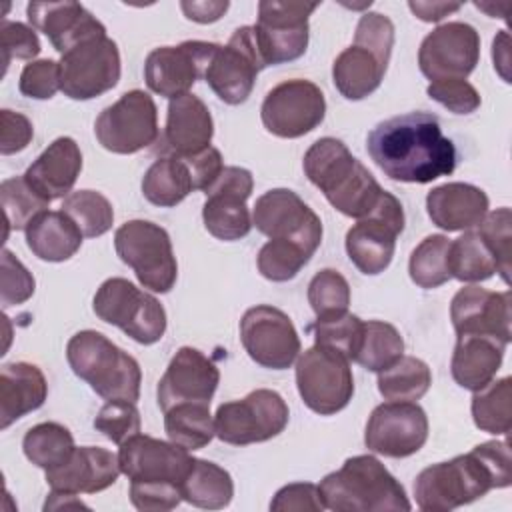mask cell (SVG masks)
Here are the masks:
<instances>
[{
    "label": "cell",
    "mask_w": 512,
    "mask_h": 512,
    "mask_svg": "<svg viewBox=\"0 0 512 512\" xmlns=\"http://www.w3.org/2000/svg\"><path fill=\"white\" fill-rule=\"evenodd\" d=\"M374 164L396 182L428 184L456 168V148L428 112H408L378 122L366 138Z\"/></svg>",
    "instance_id": "cell-1"
},
{
    "label": "cell",
    "mask_w": 512,
    "mask_h": 512,
    "mask_svg": "<svg viewBox=\"0 0 512 512\" xmlns=\"http://www.w3.org/2000/svg\"><path fill=\"white\" fill-rule=\"evenodd\" d=\"M510 484V444L508 440H488L466 454L424 468L414 480V496L420 510L448 512Z\"/></svg>",
    "instance_id": "cell-2"
},
{
    "label": "cell",
    "mask_w": 512,
    "mask_h": 512,
    "mask_svg": "<svg viewBox=\"0 0 512 512\" xmlns=\"http://www.w3.org/2000/svg\"><path fill=\"white\" fill-rule=\"evenodd\" d=\"M302 168L338 212L356 220L366 218L386 192L346 144L332 136L316 140L306 150Z\"/></svg>",
    "instance_id": "cell-3"
},
{
    "label": "cell",
    "mask_w": 512,
    "mask_h": 512,
    "mask_svg": "<svg viewBox=\"0 0 512 512\" xmlns=\"http://www.w3.org/2000/svg\"><path fill=\"white\" fill-rule=\"evenodd\" d=\"M324 508L334 512H408L412 508L404 486L370 456L360 454L326 474L320 484Z\"/></svg>",
    "instance_id": "cell-4"
},
{
    "label": "cell",
    "mask_w": 512,
    "mask_h": 512,
    "mask_svg": "<svg viewBox=\"0 0 512 512\" xmlns=\"http://www.w3.org/2000/svg\"><path fill=\"white\" fill-rule=\"evenodd\" d=\"M72 372L104 400L138 402L142 370L136 358L118 348L102 332L80 330L66 344Z\"/></svg>",
    "instance_id": "cell-5"
},
{
    "label": "cell",
    "mask_w": 512,
    "mask_h": 512,
    "mask_svg": "<svg viewBox=\"0 0 512 512\" xmlns=\"http://www.w3.org/2000/svg\"><path fill=\"white\" fill-rule=\"evenodd\" d=\"M394 46V24L380 12L360 16L354 42L332 64V82L346 100L370 96L384 80Z\"/></svg>",
    "instance_id": "cell-6"
},
{
    "label": "cell",
    "mask_w": 512,
    "mask_h": 512,
    "mask_svg": "<svg viewBox=\"0 0 512 512\" xmlns=\"http://www.w3.org/2000/svg\"><path fill=\"white\" fill-rule=\"evenodd\" d=\"M114 248L120 260L130 266L138 282L158 294L174 288L178 262L170 234L150 220H128L114 234Z\"/></svg>",
    "instance_id": "cell-7"
},
{
    "label": "cell",
    "mask_w": 512,
    "mask_h": 512,
    "mask_svg": "<svg viewBox=\"0 0 512 512\" xmlns=\"http://www.w3.org/2000/svg\"><path fill=\"white\" fill-rule=\"evenodd\" d=\"M94 314L118 326L138 344H154L166 332V310L148 292L136 288L126 278H108L100 284L92 300Z\"/></svg>",
    "instance_id": "cell-8"
},
{
    "label": "cell",
    "mask_w": 512,
    "mask_h": 512,
    "mask_svg": "<svg viewBox=\"0 0 512 512\" xmlns=\"http://www.w3.org/2000/svg\"><path fill=\"white\" fill-rule=\"evenodd\" d=\"M296 386L312 412L336 414L348 406L354 394L350 360L336 350L314 344L296 358Z\"/></svg>",
    "instance_id": "cell-9"
},
{
    "label": "cell",
    "mask_w": 512,
    "mask_h": 512,
    "mask_svg": "<svg viewBox=\"0 0 512 512\" xmlns=\"http://www.w3.org/2000/svg\"><path fill=\"white\" fill-rule=\"evenodd\" d=\"M288 404L276 390L258 388L242 400L224 402L214 414L216 436L232 446L266 442L288 424Z\"/></svg>",
    "instance_id": "cell-10"
},
{
    "label": "cell",
    "mask_w": 512,
    "mask_h": 512,
    "mask_svg": "<svg viewBox=\"0 0 512 512\" xmlns=\"http://www.w3.org/2000/svg\"><path fill=\"white\" fill-rule=\"evenodd\" d=\"M94 134L102 148L114 154H136L158 140V108L144 90L124 92L106 106L96 122Z\"/></svg>",
    "instance_id": "cell-11"
},
{
    "label": "cell",
    "mask_w": 512,
    "mask_h": 512,
    "mask_svg": "<svg viewBox=\"0 0 512 512\" xmlns=\"http://www.w3.org/2000/svg\"><path fill=\"white\" fill-rule=\"evenodd\" d=\"M60 90L72 100H92L120 80V50L106 34L88 38L58 60Z\"/></svg>",
    "instance_id": "cell-12"
},
{
    "label": "cell",
    "mask_w": 512,
    "mask_h": 512,
    "mask_svg": "<svg viewBox=\"0 0 512 512\" xmlns=\"http://www.w3.org/2000/svg\"><path fill=\"white\" fill-rule=\"evenodd\" d=\"M262 68H266V62L254 26H240L226 46H216L204 70V80L222 102L236 106L248 100Z\"/></svg>",
    "instance_id": "cell-13"
},
{
    "label": "cell",
    "mask_w": 512,
    "mask_h": 512,
    "mask_svg": "<svg viewBox=\"0 0 512 512\" xmlns=\"http://www.w3.org/2000/svg\"><path fill=\"white\" fill-rule=\"evenodd\" d=\"M404 222L400 200L386 190L378 206L346 232V252L352 264L368 276L384 272L392 262Z\"/></svg>",
    "instance_id": "cell-14"
},
{
    "label": "cell",
    "mask_w": 512,
    "mask_h": 512,
    "mask_svg": "<svg viewBox=\"0 0 512 512\" xmlns=\"http://www.w3.org/2000/svg\"><path fill=\"white\" fill-rule=\"evenodd\" d=\"M318 2H258L256 40L266 66L284 64L300 58L308 48V18Z\"/></svg>",
    "instance_id": "cell-15"
},
{
    "label": "cell",
    "mask_w": 512,
    "mask_h": 512,
    "mask_svg": "<svg viewBox=\"0 0 512 512\" xmlns=\"http://www.w3.org/2000/svg\"><path fill=\"white\" fill-rule=\"evenodd\" d=\"M324 116L326 100L322 90L304 78L276 84L260 108L264 128L278 138H300L318 128Z\"/></svg>",
    "instance_id": "cell-16"
},
{
    "label": "cell",
    "mask_w": 512,
    "mask_h": 512,
    "mask_svg": "<svg viewBox=\"0 0 512 512\" xmlns=\"http://www.w3.org/2000/svg\"><path fill=\"white\" fill-rule=\"evenodd\" d=\"M240 342L256 364L270 370L290 368L302 350L290 316L268 304H258L244 312Z\"/></svg>",
    "instance_id": "cell-17"
},
{
    "label": "cell",
    "mask_w": 512,
    "mask_h": 512,
    "mask_svg": "<svg viewBox=\"0 0 512 512\" xmlns=\"http://www.w3.org/2000/svg\"><path fill=\"white\" fill-rule=\"evenodd\" d=\"M252 226L270 240H290L310 256L322 242V222L318 214L288 188L264 192L252 210Z\"/></svg>",
    "instance_id": "cell-18"
},
{
    "label": "cell",
    "mask_w": 512,
    "mask_h": 512,
    "mask_svg": "<svg viewBox=\"0 0 512 512\" xmlns=\"http://www.w3.org/2000/svg\"><path fill=\"white\" fill-rule=\"evenodd\" d=\"M254 188L250 170L224 166L218 178L204 190L202 220L206 230L224 242L240 240L252 230V216L246 206Z\"/></svg>",
    "instance_id": "cell-19"
},
{
    "label": "cell",
    "mask_w": 512,
    "mask_h": 512,
    "mask_svg": "<svg viewBox=\"0 0 512 512\" xmlns=\"http://www.w3.org/2000/svg\"><path fill=\"white\" fill-rule=\"evenodd\" d=\"M480 60V36L466 22H446L420 44L418 66L430 82L466 80Z\"/></svg>",
    "instance_id": "cell-20"
},
{
    "label": "cell",
    "mask_w": 512,
    "mask_h": 512,
    "mask_svg": "<svg viewBox=\"0 0 512 512\" xmlns=\"http://www.w3.org/2000/svg\"><path fill=\"white\" fill-rule=\"evenodd\" d=\"M426 440L428 416L416 402L388 400L376 406L364 430L366 448L388 458L412 456Z\"/></svg>",
    "instance_id": "cell-21"
},
{
    "label": "cell",
    "mask_w": 512,
    "mask_h": 512,
    "mask_svg": "<svg viewBox=\"0 0 512 512\" xmlns=\"http://www.w3.org/2000/svg\"><path fill=\"white\" fill-rule=\"evenodd\" d=\"M218 44L202 40H186L178 46H158L144 62L146 86L164 96L178 98L188 94L194 82L202 76Z\"/></svg>",
    "instance_id": "cell-22"
},
{
    "label": "cell",
    "mask_w": 512,
    "mask_h": 512,
    "mask_svg": "<svg viewBox=\"0 0 512 512\" xmlns=\"http://www.w3.org/2000/svg\"><path fill=\"white\" fill-rule=\"evenodd\" d=\"M118 462L130 482H172L180 486L192 470L194 456L174 442L138 432L120 444Z\"/></svg>",
    "instance_id": "cell-23"
},
{
    "label": "cell",
    "mask_w": 512,
    "mask_h": 512,
    "mask_svg": "<svg viewBox=\"0 0 512 512\" xmlns=\"http://www.w3.org/2000/svg\"><path fill=\"white\" fill-rule=\"evenodd\" d=\"M450 320L456 336H490L510 344V292H492L474 284L464 286L450 302Z\"/></svg>",
    "instance_id": "cell-24"
},
{
    "label": "cell",
    "mask_w": 512,
    "mask_h": 512,
    "mask_svg": "<svg viewBox=\"0 0 512 512\" xmlns=\"http://www.w3.org/2000/svg\"><path fill=\"white\" fill-rule=\"evenodd\" d=\"M220 382V370L216 364L192 346H182L170 360L162 374L156 398L162 412L176 404L196 402L210 404Z\"/></svg>",
    "instance_id": "cell-25"
},
{
    "label": "cell",
    "mask_w": 512,
    "mask_h": 512,
    "mask_svg": "<svg viewBox=\"0 0 512 512\" xmlns=\"http://www.w3.org/2000/svg\"><path fill=\"white\" fill-rule=\"evenodd\" d=\"M26 16L60 56L88 38L106 34L104 24L78 2H30Z\"/></svg>",
    "instance_id": "cell-26"
},
{
    "label": "cell",
    "mask_w": 512,
    "mask_h": 512,
    "mask_svg": "<svg viewBox=\"0 0 512 512\" xmlns=\"http://www.w3.org/2000/svg\"><path fill=\"white\" fill-rule=\"evenodd\" d=\"M118 454L100 446H76L70 458L46 472V482L54 492L96 494L118 480Z\"/></svg>",
    "instance_id": "cell-27"
},
{
    "label": "cell",
    "mask_w": 512,
    "mask_h": 512,
    "mask_svg": "<svg viewBox=\"0 0 512 512\" xmlns=\"http://www.w3.org/2000/svg\"><path fill=\"white\" fill-rule=\"evenodd\" d=\"M214 122L208 106L192 92L172 98L166 114L160 152L164 156L188 158L210 146Z\"/></svg>",
    "instance_id": "cell-28"
},
{
    "label": "cell",
    "mask_w": 512,
    "mask_h": 512,
    "mask_svg": "<svg viewBox=\"0 0 512 512\" xmlns=\"http://www.w3.org/2000/svg\"><path fill=\"white\" fill-rule=\"evenodd\" d=\"M488 196L482 188L466 182H446L426 196V210L434 226L446 232L476 228L488 212Z\"/></svg>",
    "instance_id": "cell-29"
},
{
    "label": "cell",
    "mask_w": 512,
    "mask_h": 512,
    "mask_svg": "<svg viewBox=\"0 0 512 512\" xmlns=\"http://www.w3.org/2000/svg\"><path fill=\"white\" fill-rule=\"evenodd\" d=\"M82 170V152L74 138L60 136L28 166L24 178L48 202L66 198Z\"/></svg>",
    "instance_id": "cell-30"
},
{
    "label": "cell",
    "mask_w": 512,
    "mask_h": 512,
    "mask_svg": "<svg viewBox=\"0 0 512 512\" xmlns=\"http://www.w3.org/2000/svg\"><path fill=\"white\" fill-rule=\"evenodd\" d=\"M48 396L42 370L30 362H8L0 368V428L38 410Z\"/></svg>",
    "instance_id": "cell-31"
},
{
    "label": "cell",
    "mask_w": 512,
    "mask_h": 512,
    "mask_svg": "<svg viewBox=\"0 0 512 512\" xmlns=\"http://www.w3.org/2000/svg\"><path fill=\"white\" fill-rule=\"evenodd\" d=\"M506 346V342L490 336H458L450 360L454 382L472 392L484 388L496 378Z\"/></svg>",
    "instance_id": "cell-32"
},
{
    "label": "cell",
    "mask_w": 512,
    "mask_h": 512,
    "mask_svg": "<svg viewBox=\"0 0 512 512\" xmlns=\"http://www.w3.org/2000/svg\"><path fill=\"white\" fill-rule=\"evenodd\" d=\"M24 232L28 248L44 262L70 260L80 250L84 238L76 222L62 210L42 212Z\"/></svg>",
    "instance_id": "cell-33"
},
{
    "label": "cell",
    "mask_w": 512,
    "mask_h": 512,
    "mask_svg": "<svg viewBox=\"0 0 512 512\" xmlns=\"http://www.w3.org/2000/svg\"><path fill=\"white\" fill-rule=\"evenodd\" d=\"M182 500L204 510H222L232 502L234 482L228 470L222 466L194 458L192 470L180 484Z\"/></svg>",
    "instance_id": "cell-34"
},
{
    "label": "cell",
    "mask_w": 512,
    "mask_h": 512,
    "mask_svg": "<svg viewBox=\"0 0 512 512\" xmlns=\"http://www.w3.org/2000/svg\"><path fill=\"white\" fill-rule=\"evenodd\" d=\"M194 190L190 170L182 158L160 156L150 164L142 178L144 198L160 208L180 204Z\"/></svg>",
    "instance_id": "cell-35"
},
{
    "label": "cell",
    "mask_w": 512,
    "mask_h": 512,
    "mask_svg": "<svg viewBox=\"0 0 512 512\" xmlns=\"http://www.w3.org/2000/svg\"><path fill=\"white\" fill-rule=\"evenodd\" d=\"M164 430L170 442L190 450L204 448L216 436L210 404L184 402L164 412Z\"/></svg>",
    "instance_id": "cell-36"
},
{
    "label": "cell",
    "mask_w": 512,
    "mask_h": 512,
    "mask_svg": "<svg viewBox=\"0 0 512 512\" xmlns=\"http://www.w3.org/2000/svg\"><path fill=\"white\" fill-rule=\"evenodd\" d=\"M432 384L428 364L416 356H400L394 364L378 372V392L392 402H416Z\"/></svg>",
    "instance_id": "cell-37"
},
{
    "label": "cell",
    "mask_w": 512,
    "mask_h": 512,
    "mask_svg": "<svg viewBox=\"0 0 512 512\" xmlns=\"http://www.w3.org/2000/svg\"><path fill=\"white\" fill-rule=\"evenodd\" d=\"M74 448L72 432L60 422H40L22 438L24 456L44 472L62 466Z\"/></svg>",
    "instance_id": "cell-38"
},
{
    "label": "cell",
    "mask_w": 512,
    "mask_h": 512,
    "mask_svg": "<svg viewBox=\"0 0 512 512\" xmlns=\"http://www.w3.org/2000/svg\"><path fill=\"white\" fill-rule=\"evenodd\" d=\"M448 272L450 278L460 282H482L498 272L490 248L476 230H466L456 240H450Z\"/></svg>",
    "instance_id": "cell-39"
},
{
    "label": "cell",
    "mask_w": 512,
    "mask_h": 512,
    "mask_svg": "<svg viewBox=\"0 0 512 512\" xmlns=\"http://www.w3.org/2000/svg\"><path fill=\"white\" fill-rule=\"evenodd\" d=\"M472 420L488 434H508L512 428V380L504 376L488 382L472 396Z\"/></svg>",
    "instance_id": "cell-40"
},
{
    "label": "cell",
    "mask_w": 512,
    "mask_h": 512,
    "mask_svg": "<svg viewBox=\"0 0 512 512\" xmlns=\"http://www.w3.org/2000/svg\"><path fill=\"white\" fill-rule=\"evenodd\" d=\"M404 352V340L400 332L382 320L364 322V334L354 362L370 372H382L394 364Z\"/></svg>",
    "instance_id": "cell-41"
},
{
    "label": "cell",
    "mask_w": 512,
    "mask_h": 512,
    "mask_svg": "<svg viewBox=\"0 0 512 512\" xmlns=\"http://www.w3.org/2000/svg\"><path fill=\"white\" fill-rule=\"evenodd\" d=\"M448 248L450 240L444 234H430L412 250L408 272L416 286L430 290L450 280Z\"/></svg>",
    "instance_id": "cell-42"
},
{
    "label": "cell",
    "mask_w": 512,
    "mask_h": 512,
    "mask_svg": "<svg viewBox=\"0 0 512 512\" xmlns=\"http://www.w3.org/2000/svg\"><path fill=\"white\" fill-rule=\"evenodd\" d=\"M0 200L6 216V234L10 230H26L34 218L48 210L50 204L28 184L24 174L2 180Z\"/></svg>",
    "instance_id": "cell-43"
},
{
    "label": "cell",
    "mask_w": 512,
    "mask_h": 512,
    "mask_svg": "<svg viewBox=\"0 0 512 512\" xmlns=\"http://www.w3.org/2000/svg\"><path fill=\"white\" fill-rule=\"evenodd\" d=\"M60 210L68 214L86 238L106 234L114 224V208L110 200L96 190L70 192Z\"/></svg>",
    "instance_id": "cell-44"
},
{
    "label": "cell",
    "mask_w": 512,
    "mask_h": 512,
    "mask_svg": "<svg viewBox=\"0 0 512 512\" xmlns=\"http://www.w3.org/2000/svg\"><path fill=\"white\" fill-rule=\"evenodd\" d=\"M310 328L318 346L336 350L348 360L356 358L364 334V320H360L356 314L342 312L336 316L316 318Z\"/></svg>",
    "instance_id": "cell-45"
},
{
    "label": "cell",
    "mask_w": 512,
    "mask_h": 512,
    "mask_svg": "<svg viewBox=\"0 0 512 512\" xmlns=\"http://www.w3.org/2000/svg\"><path fill=\"white\" fill-rule=\"evenodd\" d=\"M312 256L290 240H268L256 258L258 272L272 282L292 280Z\"/></svg>",
    "instance_id": "cell-46"
},
{
    "label": "cell",
    "mask_w": 512,
    "mask_h": 512,
    "mask_svg": "<svg viewBox=\"0 0 512 512\" xmlns=\"http://www.w3.org/2000/svg\"><path fill=\"white\" fill-rule=\"evenodd\" d=\"M308 304L316 318L336 316L348 312L350 306V286L348 280L332 268H324L314 274L308 284Z\"/></svg>",
    "instance_id": "cell-47"
},
{
    "label": "cell",
    "mask_w": 512,
    "mask_h": 512,
    "mask_svg": "<svg viewBox=\"0 0 512 512\" xmlns=\"http://www.w3.org/2000/svg\"><path fill=\"white\" fill-rule=\"evenodd\" d=\"M480 238L490 248L498 274L506 284H510V242H512V214L508 206L486 212L478 224Z\"/></svg>",
    "instance_id": "cell-48"
},
{
    "label": "cell",
    "mask_w": 512,
    "mask_h": 512,
    "mask_svg": "<svg viewBox=\"0 0 512 512\" xmlns=\"http://www.w3.org/2000/svg\"><path fill=\"white\" fill-rule=\"evenodd\" d=\"M140 426V412L130 400H108L94 418V428L118 446L136 436Z\"/></svg>",
    "instance_id": "cell-49"
},
{
    "label": "cell",
    "mask_w": 512,
    "mask_h": 512,
    "mask_svg": "<svg viewBox=\"0 0 512 512\" xmlns=\"http://www.w3.org/2000/svg\"><path fill=\"white\" fill-rule=\"evenodd\" d=\"M34 276L28 268L8 250H2V272H0V302L4 308L26 302L34 294Z\"/></svg>",
    "instance_id": "cell-50"
},
{
    "label": "cell",
    "mask_w": 512,
    "mask_h": 512,
    "mask_svg": "<svg viewBox=\"0 0 512 512\" xmlns=\"http://www.w3.org/2000/svg\"><path fill=\"white\" fill-rule=\"evenodd\" d=\"M18 88L26 98L50 100L60 90V64L50 58L32 60L22 68Z\"/></svg>",
    "instance_id": "cell-51"
},
{
    "label": "cell",
    "mask_w": 512,
    "mask_h": 512,
    "mask_svg": "<svg viewBox=\"0 0 512 512\" xmlns=\"http://www.w3.org/2000/svg\"><path fill=\"white\" fill-rule=\"evenodd\" d=\"M40 40L32 26L22 22L2 20L0 24V52L4 72L12 60H32L40 54Z\"/></svg>",
    "instance_id": "cell-52"
},
{
    "label": "cell",
    "mask_w": 512,
    "mask_h": 512,
    "mask_svg": "<svg viewBox=\"0 0 512 512\" xmlns=\"http://www.w3.org/2000/svg\"><path fill=\"white\" fill-rule=\"evenodd\" d=\"M426 94L454 114H472L480 106V94L468 80L430 82Z\"/></svg>",
    "instance_id": "cell-53"
},
{
    "label": "cell",
    "mask_w": 512,
    "mask_h": 512,
    "mask_svg": "<svg viewBox=\"0 0 512 512\" xmlns=\"http://www.w3.org/2000/svg\"><path fill=\"white\" fill-rule=\"evenodd\" d=\"M130 502L138 510L164 512L182 502V492L172 482H130Z\"/></svg>",
    "instance_id": "cell-54"
},
{
    "label": "cell",
    "mask_w": 512,
    "mask_h": 512,
    "mask_svg": "<svg viewBox=\"0 0 512 512\" xmlns=\"http://www.w3.org/2000/svg\"><path fill=\"white\" fill-rule=\"evenodd\" d=\"M270 510L274 512H302V510H312V512H320L324 510V502L320 496V488L312 482H292L282 486L272 502H270Z\"/></svg>",
    "instance_id": "cell-55"
},
{
    "label": "cell",
    "mask_w": 512,
    "mask_h": 512,
    "mask_svg": "<svg viewBox=\"0 0 512 512\" xmlns=\"http://www.w3.org/2000/svg\"><path fill=\"white\" fill-rule=\"evenodd\" d=\"M0 124H2V134H0L2 156L22 152L34 138L32 122L20 112H12L8 108L0 110Z\"/></svg>",
    "instance_id": "cell-56"
},
{
    "label": "cell",
    "mask_w": 512,
    "mask_h": 512,
    "mask_svg": "<svg viewBox=\"0 0 512 512\" xmlns=\"http://www.w3.org/2000/svg\"><path fill=\"white\" fill-rule=\"evenodd\" d=\"M182 160L186 162V166L190 170L194 190H206L218 178V174L224 168L222 154L214 146H208L206 150H202V152H198L194 156L182 158Z\"/></svg>",
    "instance_id": "cell-57"
},
{
    "label": "cell",
    "mask_w": 512,
    "mask_h": 512,
    "mask_svg": "<svg viewBox=\"0 0 512 512\" xmlns=\"http://www.w3.org/2000/svg\"><path fill=\"white\" fill-rule=\"evenodd\" d=\"M228 6H230L228 0H224V2L222 0H200V2L184 0V2H180V8L186 14V18L192 22H198V24H210V22L220 20L224 16V12L228 10Z\"/></svg>",
    "instance_id": "cell-58"
},
{
    "label": "cell",
    "mask_w": 512,
    "mask_h": 512,
    "mask_svg": "<svg viewBox=\"0 0 512 512\" xmlns=\"http://www.w3.org/2000/svg\"><path fill=\"white\" fill-rule=\"evenodd\" d=\"M408 8L422 22H440L444 16L460 10L462 4H458V2H422V0L414 2V0H410Z\"/></svg>",
    "instance_id": "cell-59"
},
{
    "label": "cell",
    "mask_w": 512,
    "mask_h": 512,
    "mask_svg": "<svg viewBox=\"0 0 512 512\" xmlns=\"http://www.w3.org/2000/svg\"><path fill=\"white\" fill-rule=\"evenodd\" d=\"M508 32L502 30L494 42H492V58H494V68L498 70V74L502 76L504 82H510V74H508V66H510V56H508Z\"/></svg>",
    "instance_id": "cell-60"
},
{
    "label": "cell",
    "mask_w": 512,
    "mask_h": 512,
    "mask_svg": "<svg viewBox=\"0 0 512 512\" xmlns=\"http://www.w3.org/2000/svg\"><path fill=\"white\" fill-rule=\"evenodd\" d=\"M60 508H86L82 500L76 498V494H66V492H50L46 498L44 510H60Z\"/></svg>",
    "instance_id": "cell-61"
}]
</instances>
